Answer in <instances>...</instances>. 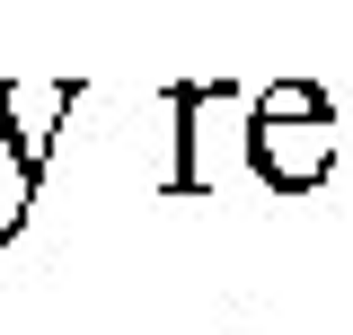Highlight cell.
<instances>
[{"label": "cell", "mask_w": 353, "mask_h": 335, "mask_svg": "<svg viewBox=\"0 0 353 335\" xmlns=\"http://www.w3.org/2000/svg\"><path fill=\"white\" fill-rule=\"evenodd\" d=\"M345 159V124L318 80H274L248 115V168L265 194H318Z\"/></svg>", "instance_id": "1"}, {"label": "cell", "mask_w": 353, "mask_h": 335, "mask_svg": "<svg viewBox=\"0 0 353 335\" xmlns=\"http://www.w3.org/2000/svg\"><path fill=\"white\" fill-rule=\"evenodd\" d=\"M221 97H230V80H176V88H168V115H176L168 194H212V132H203V115H212Z\"/></svg>", "instance_id": "3"}, {"label": "cell", "mask_w": 353, "mask_h": 335, "mask_svg": "<svg viewBox=\"0 0 353 335\" xmlns=\"http://www.w3.org/2000/svg\"><path fill=\"white\" fill-rule=\"evenodd\" d=\"M71 106H80V80H0V132H9V159H18L27 194L53 168V141L71 132Z\"/></svg>", "instance_id": "2"}]
</instances>
